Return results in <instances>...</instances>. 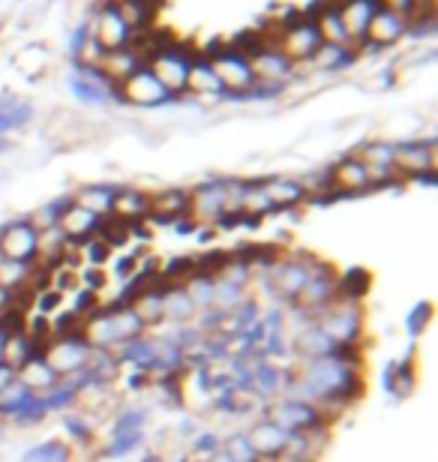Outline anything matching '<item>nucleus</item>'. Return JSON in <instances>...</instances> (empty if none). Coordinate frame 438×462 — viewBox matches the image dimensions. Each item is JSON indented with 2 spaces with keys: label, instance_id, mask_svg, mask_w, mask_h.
I'll return each instance as SVG.
<instances>
[{
  "label": "nucleus",
  "instance_id": "nucleus-1",
  "mask_svg": "<svg viewBox=\"0 0 438 462\" xmlns=\"http://www.w3.org/2000/svg\"><path fill=\"white\" fill-rule=\"evenodd\" d=\"M142 334H147V328L142 325V319L135 316V310L117 300H106L85 325H81V337L88 339L90 348H99V351H115L117 346H124Z\"/></svg>",
  "mask_w": 438,
  "mask_h": 462
},
{
  "label": "nucleus",
  "instance_id": "nucleus-2",
  "mask_svg": "<svg viewBox=\"0 0 438 462\" xmlns=\"http://www.w3.org/2000/svg\"><path fill=\"white\" fill-rule=\"evenodd\" d=\"M192 54L195 51H190L181 42H163V40H156V36H151V49L144 54V69L169 90V97L174 103H181L186 94V79H190Z\"/></svg>",
  "mask_w": 438,
  "mask_h": 462
},
{
  "label": "nucleus",
  "instance_id": "nucleus-3",
  "mask_svg": "<svg viewBox=\"0 0 438 462\" xmlns=\"http://www.w3.org/2000/svg\"><path fill=\"white\" fill-rule=\"evenodd\" d=\"M315 262H319V255L303 253V249H297V253L294 249H285V253L279 255V262L270 267L265 276H258V280L267 285L270 298H276L283 307H292V303L301 298V291H303L306 280H310Z\"/></svg>",
  "mask_w": 438,
  "mask_h": 462
},
{
  "label": "nucleus",
  "instance_id": "nucleus-4",
  "mask_svg": "<svg viewBox=\"0 0 438 462\" xmlns=\"http://www.w3.org/2000/svg\"><path fill=\"white\" fill-rule=\"evenodd\" d=\"M240 178H217L208 183H199L195 189H190V217L195 219V226L210 223L217 226L222 217L238 214L240 210Z\"/></svg>",
  "mask_w": 438,
  "mask_h": 462
},
{
  "label": "nucleus",
  "instance_id": "nucleus-5",
  "mask_svg": "<svg viewBox=\"0 0 438 462\" xmlns=\"http://www.w3.org/2000/svg\"><path fill=\"white\" fill-rule=\"evenodd\" d=\"M204 60L210 63L213 76H217L219 88H222V97L226 99H249L256 88V76L249 69V60L244 58V51H238L231 42H217L213 49L201 51Z\"/></svg>",
  "mask_w": 438,
  "mask_h": 462
},
{
  "label": "nucleus",
  "instance_id": "nucleus-6",
  "mask_svg": "<svg viewBox=\"0 0 438 462\" xmlns=\"http://www.w3.org/2000/svg\"><path fill=\"white\" fill-rule=\"evenodd\" d=\"M312 321L322 328V334L328 337L333 346L363 348V339H367V312H363V303H351V300L337 298Z\"/></svg>",
  "mask_w": 438,
  "mask_h": 462
},
{
  "label": "nucleus",
  "instance_id": "nucleus-7",
  "mask_svg": "<svg viewBox=\"0 0 438 462\" xmlns=\"http://www.w3.org/2000/svg\"><path fill=\"white\" fill-rule=\"evenodd\" d=\"M265 418H270L276 423L285 436H306V432H322L331 430L328 418L315 409V405L294 400V396H276L265 405Z\"/></svg>",
  "mask_w": 438,
  "mask_h": 462
},
{
  "label": "nucleus",
  "instance_id": "nucleus-8",
  "mask_svg": "<svg viewBox=\"0 0 438 462\" xmlns=\"http://www.w3.org/2000/svg\"><path fill=\"white\" fill-rule=\"evenodd\" d=\"M394 169L399 180H424L435 183L438 151L435 138H403L394 142Z\"/></svg>",
  "mask_w": 438,
  "mask_h": 462
},
{
  "label": "nucleus",
  "instance_id": "nucleus-9",
  "mask_svg": "<svg viewBox=\"0 0 438 462\" xmlns=\"http://www.w3.org/2000/svg\"><path fill=\"white\" fill-rule=\"evenodd\" d=\"M85 33L93 40L99 51H117V49H126V45L135 42L133 31L124 24V18L117 15L115 6L108 4H93L88 22H85Z\"/></svg>",
  "mask_w": 438,
  "mask_h": 462
},
{
  "label": "nucleus",
  "instance_id": "nucleus-10",
  "mask_svg": "<svg viewBox=\"0 0 438 462\" xmlns=\"http://www.w3.org/2000/svg\"><path fill=\"white\" fill-rule=\"evenodd\" d=\"M337 267H333L331 262H324V258H319L310 273V280H306L301 298H297L292 307L297 312H303L306 319H315L319 312L328 307V303L337 300Z\"/></svg>",
  "mask_w": 438,
  "mask_h": 462
},
{
  "label": "nucleus",
  "instance_id": "nucleus-11",
  "mask_svg": "<svg viewBox=\"0 0 438 462\" xmlns=\"http://www.w3.org/2000/svg\"><path fill=\"white\" fill-rule=\"evenodd\" d=\"M93 355L90 343L81 334L72 337H54L49 346H45L42 357L49 360V366L58 373V378H76L85 373L88 360Z\"/></svg>",
  "mask_w": 438,
  "mask_h": 462
},
{
  "label": "nucleus",
  "instance_id": "nucleus-12",
  "mask_svg": "<svg viewBox=\"0 0 438 462\" xmlns=\"http://www.w3.org/2000/svg\"><path fill=\"white\" fill-rule=\"evenodd\" d=\"M0 255L6 262L36 264V258H40V231L33 228L31 219L18 217L0 226Z\"/></svg>",
  "mask_w": 438,
  "mask_h": 462
},
{
  "label": "nucleus",
  "instance_id": "nucleus-13",
  "mask_svg": "<svg viewBox=\"0 0 438 462\" xmlns=\"http://www.w3.org/2000/svg\"><path fill=\"white\" fill-rule=\"evenodd\" d=\"M115 97H117V103H124L129 108H163L174 103L169 97V90H165L144 67L135 69L133 76L115 90Z\"/></svg>",
  "mask_w": 438,
  "mask_h": 462
},
{
  "label": "nucleus",
  "instance_id": "nucleus-14",
  "mask_svg": "<svg viewBox=\"0 0 438 462\" xmlns=\"http://www.w3.org/2000/svg\"><path fill=\"white\" fill-rule=\"evenodd\" d=\"M324 171H328L331 189H333V196H337V199H358V196H367V192H372L369 174H367L363 162L354 153L340 156V160L331 162Z\"/></svg>",
  "mask_w": 438,
  "mask_h": 462
},
{
  "label": "nucleus",
  "instance_id": "nucleus-15",
  "mask_svg": "<svg viewBox=\"0 0 438 462\" xmlns=\"http://www.w3.org/2000/svg\"><path fill=\"white\" fill-rule=\"evenodd\" d=\"M142 67H144V49H142V42H133L117 51H102L93 72H97L111 90H117L135 69H142Z\"/></svg>",
  "mask_w": 438,
  "mask_h": 462
},
{
  "label": "nucleus",
  "instance_id": "nucleus-16",
  "mask_svg": "<svg viewBox=\"0 0 438 462\" xmlns=\"http://www.w3.org/2000/svg\"><path fill=\"white\" fill-rule=\"evenodd\" d=\"M412 31V24H408L405 15H396V13H387V9H376V15H372V22L367 24V33H363V42L367 49L372 51H387L399 45Z\"/></svg>",
  "mask_w": 438,
  "mask_h": 462
},
{
  "label": "nucleus",
  "instance_id": "nucleus-17",
  "mask_svg": "<svg viewBox=\"0 0 438 462\" xmlns=\"http://www.w3.org/2000/svg\"><path fill=\"white\" fill-rule=\"evenodd\" d=\"M244 436H247L249 448L256 450V457L262 459V462H279V459L285 457L288 436L276 427L274 420L265 418V414H256V418L247 423Z\"/></svg>",
  "mask_w": 438,
  "mask_h": 462
},
{
  "label": "nucleus",
  "instance_id": "nucleus-18",
  "mask_svg": "<svg viewBox=\"0 0 438 462\" xmlns=\"http://www.w3.org/2000/svg\"><path fill=\"white\" fill-rule=\"evenodd\" d=\"M183 99H192V103H199V106L226 103L219 81H217V76H213L210 63L204 60V54H192V67H190V79H186ZM183 99H181V103H183Z\"/></svg>",
  "mask_w": 438,
  "mask_h": 462
},
{
  "label": "nucleus",
  "instance_id": "nucleus-19",
  "mask_svg": "<svg viewBox=\"0 0 438 462\" xmlns=\"http://www.w3.org/2000/svg\"><path fill=\"white\" fill-rule=\"evenodd\" d=\"M258 189L267 199L270 210H294L306 205V192L301 187V180L292 178V174H267V178H258Z\"/></svg>",
  "mask_w": 438,
  "mask_h": 462
},
{
  "label": "nucleus",
  "instance_id": "nucleus-20",
  "mask_svg": "<svg viewBox=\"0 0 438 462\" xmlns=\"http://www.w3.org/2000/svg\"><path fill=\"white\" fill-rule=\"evenodd\" d=\"M306 15H310V22L315 27V33H319L322 45L354 51V45L349 40L346 27H342V22H340V13H337V4H333V0H319V4H315Z\"/></svg>",
  "mask_w": 438,
  "mask_h": 462
},
{
  "label": "nucleus",
  "instance_id": "nucleus-21",
  "mask_svg": "<svg viewBox=\"0 0 438 462\" xmlns=\"http://www.w3.org/2000/svg\"><path fill=\"white\" fill-rule=\"evenodd\" d=\"M190 217V189L165 187L160 192H151V217L156 223H181Z\"/></svg>",
  "mask_w": 438,
  "mask_h": 462
},
{
  "label": "nucleus",
  "instance_id": "nucleus-22",
  "mask_svg": "<svg viewBox=\"0 0 438 462\" xmlns=\"http://www.w3.org/2000/svg\"><path fill=\"white\" fill-rule=\"evenodd\" d=\"M58 228H61V235L70 240V244H88L90 237H97V231H99V219L88 214L85 208H79L76 201H67L61 210V217H58Z\"/></svg>",
  "mask_w": 438,
  "mask_h": 462
},
{
  "label": "nucleus",
  "instance_id": "nucleus-23",
  "mask_svg": "<svg viewBox=\"0 0 438 462\" xmlns=\"http://www.w3.org/2000/svg\"><path fill=\"white\" fill-rule=\"evenodd\" d=\"M333 4H337L340 22L346 27L351 45L358 49L363 42V33H367V24L372 22V15H376L378 4L376 0H333Z\"/></svg>",
  "mask_w": 438,
  "mask_h": 462
},
{
  "label": "nucleus",
  "instance_id": "nucleus-24",
  "mask_svg": "<svg viewBox=\"0 0 438 462\" xmlns=\"http://www.w3.org/2000/svg\"><path fill=\"white\" fill-rule=\"evenodd\" d=\"M111 217L124 219L129 226L147 223V217H151V192H144L138 187H117L115 205H111Z\"/></svg>",
  "mask_w": 438,
  "mask_h": 462
},
{
  "label": "nucleus",
  "instance_id": "nucleus-25",
  "mask_svg": "<svg viewBox=\"0 0 438 462\" xmlns=\"http://www.w3.org/2000/svg\"><path fill=\"white\" fill-rule=\"evenodd\" d=\"M115 189L117 187H111V183H81L70 199L97 219H106L111 217V205H115Z\"/></svg>",
  "mask_w": 438,
  "mask_h": 462
},
{
  "label": "nucleus",
  "instance_id": "nucleus-26",
  "mask_svg": "<svg viewBox=\"0 0 438 462\" xmlns=\"http://www.w3.org/2000/svg\"><path fill=\"white\" fill-rule=\"evenodd\" d=\"M331 348H333V343L322 334V328L315 325V321H303V325L297 328L294 339H292V355L297 360L324 357V355H331Z\"/></svg>",
  "mask_w": 438,
  "mask_h": 462
},
{
  "label": "nucleus",
  "instance_id": "nucleus-27",
  "mask_svg": "<svg viewBox=\"0 0 438 462\" xmlns=\"http://www.w3.org/2000/svg\"><path fill=\"white\" fill-rule=\"evenodd\" d=\"M15 378H18V384H24L27 391H31V393H40V396H42V393H49L51 387L61 382L58 373H54V369L49 366V360H45L42 355H33L24 366H18Z\"/></svg>",
  "mask_w": 438,
  "mask_h": 462
},
{
  "label": "nucleus",
  "instance_id": "nucleus-28",
  "mask_svg": "<svg viewBox=\"0 0 438 462\" xmlns=\"http://www.w3.org/2000/svg\"><path fill=\"white\" fill-rule=\"evenodd\" d=\"M417 384V366H415V355H405L399 360H390L387 364V373H385V387L390 396H396V400H405V396H412Z\"/></svg>",
  "mask_w": 438,
  "mask_h": 462
},
{
  "label": "nucleus",
  "instance_id": "nucleus-29",
  "mask_svg": "<svg viewBox=\"0 0 438 462\" xmlns=\"http://www.w3.org/2000/svg\"><path fill=\"white\" fill-rule=\"evenodd\" d=\"M165 289H169V285L156 280L154 289H147V291L142 294V298L129 303V307L135 310V316L142 319V325H144L147 330L165 325Z\"/></svg>",
  "mask_w": 438,
  "mask_h": 462
},
{
  "label": "nucleus",
  "instance_id": "nucleus-30",
  "mask_svg": "<svg viewBox=\"0 0 438 462\" xmlns=\"http://www.w3.org/2000/svg\"><path fill=\"white\" fill-rule=\"evenodd\" d=\"M61 427H63V436H67V445L72 450H88L97 445V420L88 418V414H81V411H67L63 414V420H61Z\"/></svg>",
  "mask_w": 438,
  "mask_h": 462
},
{
  "label": "nucleus",
  "instance_id": "nucleus-31",
  "mask_svg": "<svg viewBox=\"0 0 438 462\" xmlns=\"http://www.w3.org/2000/svg\"><path fill=\"white\" fill-rule=\"evenodd\" d=\"M54 63V54L49 45H24L13 54V67L22 72L27 79H40L45 72L51 69Z\"/></svg>",
  "mask_w": 438,
  "mask_h": 462
},
{
  "label": "nucleus",
  "instance_id": "nucleus-32",
  "mask_svg": "<svg viewBox=\"0 0 438 462\" xmlns=\"http://www.w3.org/2000/svg\"><path fill=\"white\" fill-rule=\"evenodd\" d=\"M369 291H372V273L363 271V267H349V271L337 273V298L340 300L363 303Z\"/></svg>",
  "mask_w": 438,
  "mask_h": 462
},
{
  "label": "nucleus",
  "instance_id": "nucleus-33",
  "mask_svg": "<svg viewBox=\"0 0 438 462\" xmlns=\"http://www.w3.org/2000/svg\"><path fill=\"white\" fill-rule=\"evenodd\" d=\"M31 117H33L31 103H24V99H18L13 94L0 97V138H6L9 133H15V129L27 126Z\"/></svg>",
  "mask_w": 438,
  "mask_h": 462
},
{
  "label": "nucleus",
  "instance_id": "nucleus-34",
  "mask_svg": "<svg viewBox=\"0 0 438 462\" xmlns=\"http://www.w3.org/2000/svg\"><path fill=\"white\" fill-rule=\"evenodd\" d=\"M195 316L199 310L183 285H169L165 289V325H190Z\"/></svg>",
  "mask_w": 438,
  "mask_h": 462
},
{
  "label": "nucleus",
  "instance_id": "nucleus-35",
  "mask_svg": "<svg viewBox=\"0 0 438 462\" xmlns=\"http://www.w3.org/2000/svg\"><path fill=\"white\" fill-rule=\"evenodd\" d=\"M79 387H81V378H61L58 384L51 387L49 393H42L45 405H49V411L54 414H67V411H76L79 405Z\"/></svg>",
  "mask_w": 438,
  "mask_h": 462
},
{
  "label": "nucleus",
  "instance_id": "nucleus-36",
  "mask_svg": "<svg viewBox=\"0 0 438 462\" xmlns=\"http://www.w3.org/2000/svg\"><path fill=\"white\" fill-rule=\"evenodd\" d=\"M33 355H40V351L33 348V343H31V339H27L24 334L4 337V351H0V364L13 366L15 373H18V366H24Z\"/></svg>",
  "mask_w": 438,
  "mask_h": 462
},
{
  "label": "nucleus",
  "instance_id": "nucleus-37",
  "mask_svg": "<svg viewBox=\"0 0 438 462\" xmlns=\"http://www.w3.org/2000/svg\"><path fill=\"white\" fill-rule=\"evenodd\" d=\"M72 459V448L63 439H51V441H40V445L27 448L22 462H70Z\"/></svg>",
  "mask_w": 438,
  "mask_h": 462
},
{
  "label": "nucleus",
  "instance_id": "nucleus-38",
  "mask_svg": "<svg viewBox=\"0 0 438 462\" xmlns=\"http://www.w3.org/2000/svg\"><path fill=\"white\" fill-rule=\"evenodd\" d=\"M144 439H147V432H120V436H111L106 445L99 448V457H106V459L129 457L144 445Z\"/></svg>",
  "mask_w": 438,
  "mask_h": 462
},
{
  "label": "nucleus",
  "instance_id": "nucleus-39",
  "mask_svg": "<svg viewBox=\"0 0 438 462\" xmlns=\"http://www.w3.org/2000/svg\"><path fill=\"white\" fill-rule=\"evenodd\" d=\"M49 414L51 411H49V405H45V400H42L40 393H33L31 400H27L6 423H13V427H40V423L49 418Z\"/></svg>",
  "mask_w": 438,
  "mask_h": 462
},
{
  "label": "nucleus",
  "instance_id": "nucleus-40",
  "mask_svg": "<svg viewBox=\"0 0 438 462\" xmlns=\"http://www.w3.org/2000/svg\"><path fill=\"white\" fill-rule=\"evenodd\" d=\"M144 427H147V411L142 405H126V409H120L111 418V436H120V432H144Z\"/></svg>",
  "mask_w": 438,
  "mask_h": 462
},
{
  "label": "nucleus",
  "instance_id": "nucleus-41",
  "mask_svg": "<svg viewBox=\"0 0 438 462\" xmlns=\"http://www.w3.org/2000/svg\"><path fill=\"white\" fill-rule=\"evenodd\" d=\"M222 457L231 459V462H262L256 457V450L249 448V441L244 436V430H238V432H231V436L222 439V450H219Z\"/></svg>",
  "mask_w": 438,
  "mask_h": 462
},
{
  "label": "nucleus",
  "instance_id": "nucleus-42",
  "mask_svg": "<svg viewBox=\"0 0 438 462\" xmlns=\"http://www.w3.org/2000/svg\"><path fill=\"white\" fill-rule=\"evenodd\" d=\"M67 201H70V196H63L58 201H49V205H40V208L33 210V214H27V219H31L36 231L54 228V226H58V217H61V210H63Z\"/></svg>",
  "mask_w": 438,
  "mask_h": 462
},
{
  "label": "nucleus",
  "instance_id": "nucleus-43",
  "mask_svg": "<svg viewBox=\"0 0 438 462\" xmlns=\"http://www.w3.org/2000/svg\"><path fill=\"white\" fill-rule=\"evenodd\" d=\"M81 258H85V267H108V262L115 258V249L106 240L90 237L88 244H81Z\"/></svg>",
  "mask_w": 438,
  "mask_h": 462
},
{
  "label": "nucleus",
  "instance_id": "nucleus-44",
  "mask_svg": "<svg viewBox=\"0 0 438 462\" xmlns=\"http://www.w3.org/2000/svg\"><path fill=\"white\" fill-rule=\"evenodd\" d=\"M433 319H435V310H433V303L430 300H421L417 307L408 312V319H405V328H408V334L412 337H421L426 328L433 325Z\"/></svg>",
  "mask_w": 438,
  "mask_h": 462
},
{
  "label": "nucleus",
  "instance_id": "nucleus-45",
  "mask_svg": "<svg viewBox=\"0 0 438 462\" xmlns=\"http://www.w3.org/2000/svg\"><path fill=\"white\" fill-rule=\"evenodd\" d=\"M63 294L58 291V289H45V291H40L36 294V300H33V312L36 316H45V319H51L54 312H61L63 310Z\"/></svg>",
  "mask_w": 438,
  "mask_h": 462
},
{
  "label": "nucleus",
  "instance_id": "nucleus-46",
  "mask_svg": "<svg viewBox=\"0 0 438 462\" xmlns=\"http://www.w3.org/2000/svg\"><path fill=\"white\" fill-rule=\"evenodd\" d=\"M79 276H81V289L102 294V289H106V282H108V267H85Z\"/></svg>",
  "mask_w": 438,
  "mask_h": 462
},
{
  "label": "nucleus",
  "instance_id": "nucleus-47",
  "mask_svg": "<svg viewBox=\"0 0 438 462\" xmlns=\"http://www.w3.org/2000/svg\"><path fill=\"white\" fill-rule=\"evenodd\" d=\"M378 9H387V13H396V15H412V0H376Z\"/></svg>",
  "mask_w": 438,
  "mask_h": 462
},
{
  "label": "nucleus",
  "instance_id": "nucleus-48",
  "mask_svg": "<svg viewBox=\"0 0 438 462\" xmlns=\"http://www.w3.org/2000/svg\"><path fill=\"white\" fill-rule=\"evenodd\" d=\"M13 382H15V369L6 366V364H0V393H4Z\"/></svg>",
  "mask_w": 438,
  "mask_h": 462
},
{
  "label": "nucleus",
  "instance_id": "nucleus-49",
  "mask_svg": "<svg viewBox=\"0 0 438 462\" xmlns=\"http://www.w3.org/2000/svg\"><path fill=\"white\" fill-rule=\"evenodd\" d=\"M99 4H108V6H124V4H133V0H99Z\"/></svg>",
  "mask_w": 438,
  "mask_h": 462
},
{
  "label": "nucleus",
  "instance_id": "nucleus-50",
  "mask_svg": "<svg viewBox=\"0 0 438 462\" xmlns=\"http://www.w3.org/2000/svg\"><path fill=\"white\" fill-rule=\"evenodd\" d=\"M0 151H6V138H0Z\"/></svg>",
  "mask_w": 438,
  "mask_h": 462
},
{
  "label": "nucleus",
  "instance_id": "nucleus-51",
  "mask_svg": "<svg viewBox=\"0 0 438 462\" xmlns=\"http://www.w3.org/2000/svg\"><path fill=\"white\" fill-rule=\"evenodd\" d=\"M0 351H4V337H0Z\"/></svg>",
  "mask_w": 438,
  "mask_h": 462
},
{
  "label": "nucleus",
  "instance_id": "nucleus-52",
  "mask_svg": "<svg viewBox=\"0 0 438 462\" xmlns=\"http://www.w3.org/2000/svg\"><path fill=\"white\" fill-rule=\"evenodd\" d=\"M0 423H4V418H0Z\"/></svg>",
  "mask_w": 438,
  "mask_h": 462
}]
</instances>
